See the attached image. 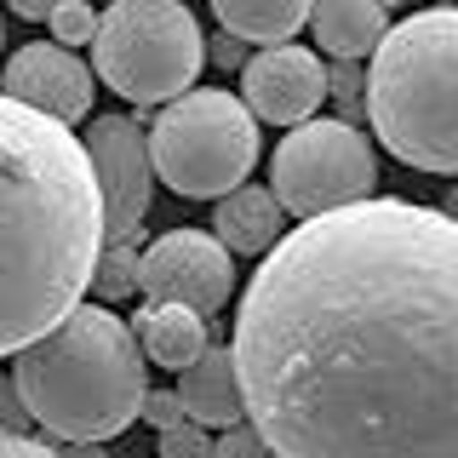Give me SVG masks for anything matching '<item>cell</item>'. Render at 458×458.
Wrapping results in <instances>:
<instances>
[{
	"instance_id": "cb8c5ba5",
	"label": "cell",
	"mask_w": 458,
	"mask_h": 458,
	"mask_svg": "<svg viewBox=\"0 0 458 458\" xmlns=\"http://www.w3.org/2000/svg\"><path fill=\"white\" fill-rule=\"evenodd\" d=\"M0 453H23V458H35V453H47V441H40V436H29V429L0 424Z\"/></svg>"
},
{
	"instance_id": "e0dca14e",
	"label": "cell",
	"mask_w": 458,
	"mask_h": 458,
	"mask_svg": "<svg viewBox=\"0 0 458 458\" xmlns=\"http://www.w3.org/2000/svg\"><path fill=\"white\" fill-rule=\"evenodd\" d=\"M92 293L104 298V304H121V298L138 293V252H132V241H104V247H98Z\"/></svg>"
},
{
	"instance_id": "ac0fdd59",
	"label": "cell",
	"mask_w": 458,
	"mask_h": 458,
	"mask_svg": "<svg viewBox=\"0 0 458 458\" xmlns=\"http://www.w3.org/2000/svg\"><path fill=\"white\" fill-rule=\"evenodd\" d=\"M52 40H64V47H92V35H98V6L92 0H57L52 6Z\"/></svg>"
},
{
	"instance_id": "4316f807",
	"label": "cell",
	"mask_w": 458,
	"mask_h": 458,
	"mask_svg": "<svg viewBox=\"0 0 458 458\" xmlns=\"http://www.w3.org/2000/svg\"><path fill=\"white\" fill-rule=\"evenodd\" d=\"M384 6H390V12H395V6H401V0H384Z\"/></svg>"
},
{
	"instance_id": "7402d4cb",
	"label": "cell",
	"mask_w": 458,
	"mask_h": 458,
	"mask_svg": "<svg viewBox=\"0 0 458 458\" xmlns=\"http://www.w3.org/2000/svg\"><path fill=\"white\" fill-rule=\"evenodd\" d=\"M207 57H212V64H224V69H241V64H247V40L224 29L218 40H207Z\"/></svg>"
},
{
	"instance_id": "8fae6325",
	"label": "cell",
	"mask_w": 458,
	"mask_h": 458,
	"mask_svg": "<svg viewBox=\"0 0 458 458\" xmlns=\"http://www.w3.org/2000/svg\"><path fill=\"white\" fill-rule=\"evenodd\" d=\"M92 64H81L75 47H64V40H35V47H18L6 57V69H0V86H6L12 98H23V104L47 109L52 121L75 126L92 114Z\"/></svg>"
},
{
	"instance_id": "83f0119b",
	"label": "cell",
	"mask_w": 458,
	"mask_h": 458,
	"mask_svg": "<svg viewBox=\"0 0 458 458\" xmlns=\"http://www.w3.org/2000/svg\"><path fill=\"white\" fill-rule=\"evenodd\" d=\"M0 47H6V40H0Z\"/></svg>"
},
{
	"instance_id": "5bb4252c",
	"label": "cell",
	"mask_w": 458,
	"mask_h": 458,
	"mask_svg": "<svg viewBox=\"0 0 458 458\" xmlns=\"http://www.w3.org/2000/svg\"><path fill=\"white\" fill-rule=\"evenodd\" d=\"M132 333H138L143 355H149L155 367L183 372L200 350H207V315L190 310V304H172V298H143Z\"/></svg>"
},
{
	"instance_id": "ffe728a7",
	"label": "cell",
	"mask_w": 458,
	"mask_h": 458,
	"mask_svg": "<svg viewBox=\"0 0 458 458\" xmlns=\"http://www.w3.org/2000/svg\"><path fill=\"white\" fill-rule=\"evenodd\" d=\"M200 453H212V436H207V424L183 419V424L161 429V458H200Z\"/></svg>"
},
{
	"instance_id": "44dd1931",
	"label": "cell",
	"mask_w": 458,
	"mask_h": 458,
	"mask_svg": "<svg viewBox=\"0 0 458 458\" xmlns=\"http://www.w3.org/2000/svg\"><path fill=\"white\" fill-rule=\"evenodd\" d=\"M143 424H155V429H172V424H183L190 412H183V395L178 390H149L143 395V412H138Z\"/></svg>"
},
{
	"instance_id": "277c9868",
	"label": "cell",
	"mask_w": 458,
	"mask_h": 458,
	"mask_svg": "<svg viewBox=\"0 0 458 458\" xmlns=\"http://www.w3.org/2000/svg\"><path fill=\"white\" fill-rule=\"evenodd\" d=\"M367 121L395 161L458 178V0L384 29L367 75Z\"/></svg>"
},
{
	"instance_id": "3957f363",
	"label": "cell",
	"mask_w": 458,
	"mask_h": 458,
	"mask_svg": "<svg viewBox=\"0 0 458 458\" xmlns=\"http://www.w3.org/2000/svg\"><path fill=\"white\" fill-rule=\"evenodd\" d=\"M12 384L29 407V424L57 441L92 447L138 424L149 395V355L132 321H121L104 298L98 304L81 298L57 327L12 355Z\"/></svg>"
},
{
	"instance_id": "9c48e42d",
	"label": "cell",
	"mask_w": 458,
	"mask_h": 458,
	"mask_svg": "<svg viewBox=\"0 0 458 458\" xmlns=\"http://www.w3.org/2000/svg\"><path fill=\"white\" fill-rule=\"evenodd\" d=\"M138 293L218 315L235 293V252L207 229H166L138 252Z\"/></svg>"
},
{
	"instance_id": "603a6c76",
	"label": "cell",
	"mask_w": 458,
	"mask_h": 458,
	"mask_svg": "<svg viewBox=\"0 0 458 458\" xmlns=\"http://www.w3.org/2000/svg\"><path fill=\"white\" fill-rule=\"evenodd\" d=\"M0 424H12V429L29 424V407H23V395H18V384H12V378H0Z\"/></svg>"
},
{
	"instance_id": "d6986e66",
	"label": "cell",
	"mask_w": 458,
	"mask_h": 458,
	"mask_svg": "<svg viewBox=\"0 0 458 458\" xmlns=\"http://www.w3.org/2000/svg\"><path fill=\"white\" fill-rule=\"evenodd\" d=\"M327 98H333L338 109H361V104H367L361 57H338V69H327Z\"/></svg>"
},
{
	"instance_id": "52a82bcc",
	"label": "cell",
	"mask_w": 458,
	"mask_h": 458,
	"mask_svg": "<svg viewBox=\"0 0 458 458\" xmlns=\"http://www.w3.org/2000/svg\"><path fill=\"white\" fill-rule=\"evenodd\" d=\"M269 183H276L286 218H315V212H333L372 195L378 155H372L367 132H355L344 114H310L276 143Z\"/></svg>"
},
{
	"instance_id": "30bf717a",
	"label": "cell",
	"mask_w": 458,
	"mask_h": 458,
	"mask_svg": "<svg viewBox=\"0 0 458 458\" xmlns=\"http://www.w3.org/2000/svg\"><path fill=\"white\" fill-rule=\"evenodd\" d=\"M241 98L258 121L269 126H298L321 109L327 98V69L310 47H293V40H276L258 57L241 64Z\"/></svg>"
},
{
	"instance_id": "ba28073f",
	"label": "cell",
	"mask_w": 458,
	"mask_h": 458,
	"mask_svg": "<svg viewBox=\"0 0 458 458\" xmlns=\"http://www.w3.org/2000/svg\"><path fill=\"white\" fill-rule=\"evenodd\" d=\"M81 143L92 155L98 190H104V241H138L155 183H161L149 161V132L132 114H92V132Z\"/></svg>"
},
{
	"instance_id": "5b68a950",
	"label": "cell",
	"mask_w": 458,
	"mask_h": 458,
	"mask_svg": "<svg viewBox=\"0 0 458 458\" xmlns=\"http://www.w3.org/2000/svg\"><path fill=\"white\" fill-rule=\"evenodd\" d=\"M207 69V35L183 0H109L92 35V75L138 109H161Z\"/></svg>"
},
{
	"instance_id": "f1b7e54d",
	"label": "cell",
	"mask_w": 458,
	"mask_h": 458,
	"mask_svg": "<svg viewBox=\"0 0 458 458\" xmlns=\"http://www.w3.org/2000/svg\"><path fill=\"white\" fill-rule=\"evenodd\" d=\"M447 6H453V0H447Z\"/></svg>"
},
{
	"instance_id": "7a4b0ae2",
	"label": "cell",
	"mask_w": 458,
	"mask_h": 458,
	"mask_svg": "<svg viewBox=\"0 0 458 458\" xmlns=\"http://www.w3.org/2000/svg\"><path fill=\"white\" fill-rule=\"evenodd\" d=\"M104 190L86 143L0 86V355L57 327L92 293Z\"/></svg>"
},
{
	"instance_id": "d4e9b609",
	"label": "cell",
	"mask_w": 458,
	"mask_h": 458,
	"mask_svg": "<svg viewBox=\"0 0 458 458\" xmlns=\"http://www.w3.org/2000/svg\"><path fill=\"white\" fill-rule=\"evenodd\" d=\"M6 6H12V12H18V18H23V23H47V18H52V6H57V0H6Z\"/></svg>"
},
{
	"instance_id": "6da1fadb",
	"label": "cell",
	"mask_w": 458,
	"mask_h": 458,
	"mask_svg": "<svg viewBox=\"0 0 458 458\" xmlns=\"http://www.w3.org/2000/svg\"><path fill=\"white\" fill-rule=\"evenodd\" d=\"M229 350L269 453L458 458V218L390 195L298 218Z\"/></svg>"
},
{
	"instance_id": "2e32d148",
	"label": "cell",
	"mask_w": 458,
	"mask_h": 458,
	"mask_svg": "<svg viewBox=\"0 0 458 458\" xmlns=\"http://www.w3.org/2000/svg\"><path fill=\"white\" fill-rule=\"evenodd\" d=\"M315 0H212L218 23L229 35H241L247 47H276V40H293L298 29L310 23Z\"/></svg>"
},
{
	"instance_id": "8992f818",
	"label": "cell",
	"mask_w": 458,
	"mask_h": 458,
	"mask_svg": "<svg viewBox=\"0 0 458 458\" xmlns=\"http://www.w3.org/2000/svg\"><path fill=\"white\" fill-rule=\"evenodd\" d=\"M155 178L183 200H218L224 190L247 183L258 161V114L247 98L218 86H190L172 104H161L149 126Z\"/></svg>"
},
{
	"instance_id": "7c38bea8",
	"label": "cell",
	"mask_w": 458,
	"mask_h": 458,
	"mask_svg": "<svg viewBox=\"0 0 458 458\" xmlns=\"http://www.w3.org/2000/svg\"><path fill=\"white\" fill-rule=\"evenodd\" d=\"M183 412L207 429H224V424H241L247 419V395H241V372H235V350L229 344H207L190 367H183Z\"/></svg>"
},
{
	"instance_id": "484cf974",
	"label": "cell",
	"mask_w": 458,
	"mask_h": 458,
	"mask_svg": "<svg viewBox=\"0 0 458 458\" xmlns=\"http://www.w3.org/2000/svg\"><path fill=\"white\" fill-rule=\"evenodd\" d=\"M453 218H458V183H453Z\"/></svg>"
},
{
	"instance_id": "9a60e30c",
	"label": "cell",
	"mask_w": 458,
	"mask_h": 458,
	"mask_svg": "<svg viewBox=\"0 0 458 458\" xmlns=\"http://www.w3.org/2000/svg\"><path fill=\"white\" fill-rule=\"evenodd\" d=\"M310 29L327 57H372V47L390 29V6L384 0H315Z\"/></svg>"
},
{
	"instance_id": "4fadbf2b",
	"label": "cell",
	"mask_w": 458,
	"mask_h": 458,
	"mask_svg": "<svg viewBox=\"0 0 458 458\" xmlns=\"http://www.w3.org/2000/svg\"><path fill=\"white\" fill-rule=\"evenodd\" d=\"M281 229H286V207L264 183H235V190H224L218 207H212V235L235 258H264L276 247Z\"/></svg>"
}]
</instances>
